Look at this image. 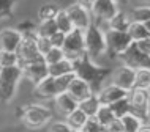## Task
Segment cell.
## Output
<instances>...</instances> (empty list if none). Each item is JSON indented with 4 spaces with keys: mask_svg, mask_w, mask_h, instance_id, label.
Masks as SVG:
<instances>
[{
    "mask_svg": "<svg viewBox=\"0 0 150 132\" xmlns=\"http://www.w3.org/2000/svg\"><path fill=\"white\" fill-rule=\"evenodd\" d=\"M54 109H55V112L59 113V117H62V118H65V117H68V115L71 113L73 110H76L79 107V102L76 101L73 96L68 93V91H65V93H60V94H57L54 99Z\"/></svg>",
    "mask_w": 150,
    "mask_h": 132,
    "instance_id": "cell-15",
    "label": "cell"
},
{
    "mask_svg": "<svg viewBox=\"0 0 150 132\" xmlns=\"http://www.w3.org/2000/svg\"><path fill=\"white\" fill-rule=\"evenodd\" d=\"M149 98H150V91L145 90V88L134 87L133 90H129L128 91V101H129V105H131V112H134L137 115H144Z\"/></svg>",
    "mask_w": 150,
    "mask_h": 132,
    "instance_id": "cell-14",
    "label": "cell"
},
{
    "mask_svg": "<svg viewBox=\"0 0 150 132\" xmlns=\"http://www.w3.org/2000/svg\"><path fill=\"white\" fill-rule=\"evenodd\" d=\"M55 24H57L59 31H63L65 35L70 33V31L74 29V25H73V22H71L70 16H68V13H67V10H60L57 13V16H55Z\"/></svg>",
    "mask_w": 150,
    "mask_h": 132,
    "instance_id": "cell-25",
    "label": "cell"
},
{
    "mask_svg": "<svg viewBox=\"0 0 150 132\" xmlns=\"http://www.w3.org/2000/svg\"><path fill=\"white\" fill-rule=\"evenodd\" d=\"M96 96H98L100 102L104 104V105H111L120 99L127 98L128 96V91H125L123 88L114 85V83H108L106 87H101L98 91H95Z\"/></svg>",
    "mask_w": 150,
    "mask_h": 132,
    "instance_id": "cell-13",
    "label": "cell"
},
{
    "mask_svg": "<svg viewBox=\"0 0 150 132\" xmlns=\"http://www.w3.org/2000/svg\"><path fill=\"white\" fill-rule=\"evenodd\" d=\"M47 132H73L71 127L67 124L65 119H59V121H51V126Z\"/></svg>",
    "mask_w": 150,
    "mask_h": 132,
    "instance_id": "cell-35",
    "label": "cell"
},
{
    "mask_svg": "<svg viewBox=\"0 0 150 132\" xmlns=\"http://www.w3.org/2000/svg\"><path fill=\"white\" fill-rule=\"evenodd\" d=\"M101 131H103V126L95 117H88L86 124L81 129V132H101Z\"/></svg>",
    "mask_w": 150,
    "mask_h": 132,
    "instance_id": "cell-34",
    "label": "cell"
},
{
    "mask_svg": "<svg viewBox=\"0 0 150 132\" xmlns=\"http://www.w3.org/2000/svg\"><path fill=\"white\" fill-rule=\"evenodd\" d=\"M101 132H109V131L106 129V127H103V131H101Z\"/></svg>",
    "mask_w": 150,
    "mask_h": 132,
    "instance_id": "cell-45",
    "label": "cell"
},
{
    "mask_svg": "<svg viewBox=\"0 0 150 132\" xmlns=\"http://www.w3.org/2000/svg\"><path fill=\"white\" fill-rule=\"evenodd\" d=\"M144 24H145V27H147V30H149V33H150V19H149L147 22H144Z\"/></svg>",
    "mask_w": 150,
    "mask_h": 132,
    "instance_id": "cell-43",
    "label": "cell"
},
{
    "mask_svg": "<svg viewBox=\"0 0 150 132\" xmlns=\"http://www.w3.org/2000/svg\"><path fill=\"white\" fill-rule=\"evenodd\" d=\"M36 36H38L36 29L29 31V33H24V38L18 47V55H19V60H21V65L43 58V55L38 50V46H36Z\"/></svg>",
    "mask_w": 150,
    "mask_h": 132,
    "instance_id": "cell-6",
    "label": "cell"
},
{
    "mask_svg": "<svg viewBox=\"0 0 150 132\" xmlns=\"http://www.w3.org/2000/svg\"><path fill=\"white\" fill-rule=\"evenodd\" d=\"M137 132H150V123H144V124L139 127Z\"/></svg>",
    "mask_w": 150,
    "mask_h": 132,
    "instance_id": "cell-41",
    "label": "cell"
},
{
    "mask_svg": "<svg viewBox=\"0 0 150 132\" xmlns=\"http://www.w3.org/2000/svg\"><path fill=\"white\" fill-rule=\"evenodd\" d=\"M2 69H3V68H2V65H0V73H2Z\"/></svg>",
    "mask_w": 150,
    "mask_h": 132,
    "instance_id": "cell-46",
    "label": "cell"
},
{
    "mask_svg": "<svg viewBox=\"0 0 150 132\" xmlns=\"http://www.w3.org/2000/svg\"><path fill=\"white\" fill-rule=\"evenodd\" d=\"M117 2H122V0H117Z\"/></svg>",
    "mask_w": 150,
    "mask_h": 132,
    "instance_id": "cell-48",
    "label": "cell"
},
{
    "mask_svg": "<svg viewBox=\"0 0 150 132\" xmlns=\"http://www.w3.org/2000/svg\"><path fill=\"white\" fill-rule=\"evenodd\" d=\"M0 65H2V68H10V66L21 65V60H19L18 52L0 49Z\"/></svg>",
    "mask_w": 150,
    "mask_h": 132,
    "instance_id": "cell-29",
    "label": "cell"
},
{
    "mask_svg": "<svg viewBox=\"0 0 150 132\" xmlns=\"http://www.w3.org/2000/svg\"><path fill=\"white\" fill-rule=\"evenodd\" d=\"M63 119L67 121V124L71 127V131H81V129H82V126L86 124V121L88 119V117L78 107V109L73 110L71 113L68 115V117H65Z\"/></svg>",
    "mask_w": 150,
    "mask_h": 132,
    "instance_id": "cell-20",
    "label": "cell"
},
{
    "mask_svg": "<svg viewBox=\"0 0 150 132\" xmlns=\"http://www.w3.org/2000/svg\"><path fill=\"white\" fill-rule=\"evenodd\" d=\"M63 41H65V33L63 31H55V33L51 36V44L55 46V47H62Z\"/></svg>",
    "mask_w": 150,
    "mask_h": 132,
    "instance_id": "cell-38",
    "label": "cell"
},
{
    "mask_svg": "<svg viewBox=\"0 0 150 132\" xmlns=\"http://www.w3.org/2000/svg\"><path fill=\"white\" fill-rule=\"evenodd\" d=\"M120 58L125 65L133 66L134 69H139V68H150V57L137 50L134 43H133V46L129 47L123 55H120Z\"/></svg>",
    "mask_w": 150,
    "mask_h": 132,
    "instance_id": "cell-16",
    "label": "cell"
},
{
    "mask_svg": "<svg viewBox=\"0 0 150 132\" xmlns=\"http://www.w3.org/2000/svg\"><path fill=\"white\" fill-rule=\"evenodd\" d=\"M21 66L24 71V77L27 80H30L33 85L40 83L43 79H46L49 75V66L44 61V58L35 60V61H30V63H24Z\"/></svg>",
    "mask_w": 150,
    "mask_h": 132,
    "instance_id": "cell-10",
    "label": "cell"
},
{
    "mask_svg": "<svg viewBox=\"0 0 150 132\" xmlns=\"http://www.w3.org/2000/svg\"><path fill=\"white\" fill-rule=\"evenodd\" d=\"M62 10L55 2H46L38 8V21H47V19H55L57 13Z\"/></svg>",
    "mask_w": 150,
    "mask_h": 132,
    "instance_id": "cell-23",
    "label": "cell"
},
{
    "mask_svg": "<svg viewBox=\"0 0 150 132\" xmlns=\"http://www.w3.org/2000/svg\"><path fill=\"white\" fill-rule=\"evenodd\" d=\"M67 91H68V93H70L78 102L84 101V99H87L88 96H92L93 93H95L92 83L88 82V80H86L84 77L78 75V74H76L74 79L71 80V83H70V87H68Z\"/></svg>",
    "mask_w": 150,
    "mask_h": 132,
    "instance_id": "cell-11",
    "label": "cell"
},
{
    "mask_svg": "<svg viewBox=\"0 0 150 132\" xmlns=\"http://www.w3.org/2000/svg\"><path fill=\"white\" fill-rule=\"evenodd\" d=\"M141 3H144V5H150V0H139Z\"/></svg>",
    "mask_w": 150,
    "mask_h": 132,
    "instance_id": "cell-44",
    "label": "cell"
},
{
    "mask_svg": "<svg viewBox=\"0 0 150 132\" xmlns=\"http://www.w3.org/2000/svg\"><path fill=\"white\" fill-rule=\"evenodd\" d=\"M59 31L57 24H55V19H47V21H38V25H36V33L38 36H46L51 38L52 35Z\"/></svg>",
    "mask_w": 150,
    "mask_h": 132,
    "instance_id": "cell-24",
    "label": "cell"
},
{
    "mask_svg": "<svg viewBox=\"0 0 150 132\" xmlns=\"http://www.w3.org/2000/svg\"><path fill=\"white\" fill-rule=\"evenodd\" d=\"M43 58H44V61H46L47 65H54V63H57V61H60V60H63V58H67V57H65L62 47L52 46L51 49L43 55Z\"/></svg>",
    "mask_w": 150,
    "mask_h": 132,
    "instance_id": "cell-31",
    "label": "cell"
},
{
    "mask_svg": "<svg viewBox=\"0 0 150 132\" xmlns=\"http://www.w3.org/2000/svg\"><path fill=\"white\" fill-rule=\"evenodd\" d=\"M74 75H76V73H70V74H63V75H57L55 77V87L59 90V94L65 93L68 90V87H70L71 80L74 79Z\"/></svg>",
    "mask_w": 150,
    "mask_h": 132,
    "instance_id": "cell-33",
    "label": "cell"
},
{
    "mask_svg": "<svg viewBox=\"0 0 150 132\" xmlns=\"http://www.w3.org/2000/svg\"><path fill=\"white\" fill-rule=\"evenodd\" d=\"M134 87L145 88V90L150 88V68H139V69H136Z\"/></svg>",
    "mask_w": 150,
    "mask_h": 132,
    "instance_id": "cell-30",
    "label": "cell"
},
{
    "mask_svg": "<svg viewBox=\"0 0 150 132\" xmlns=\"http://www.w3.org/2000/svg\"><path fill=\"white\" fill-rule=\"evenodd\" d=\"M36 46H38L40 54L44 55V54H46V52L52 47L51 38H46V36H36Z\"/></svg>",
    "mask_w": 150,
    "mask_h": 132,
    "instance_id": "cell-36",
    "label": "cell"
},
{
    "mask_svg": "<svg viewBox=\"0 0 150 132\" xmlns=\"http://www.w3.org/2000/svg\"><path fill=\"white\" fill-rule=\"evenodd\" d=\"M47 66H49V75H54V77L63 75V74H70V73H76L74 61H71L68 58H63L60 61L54 63V65H47Z\"/></svg>",
    "mask_w": 150,
    "mask_h": 132,
    "instance_id": "cell-19",
    "label": "cell"
},
{
    "mask_svg": "<svg viewBox=\"0 0 150 132\" xmlns=\"http://www.w3.org/2000/svg\"><path fill=\"white\" fill-rule=\"evenodd\" d=\"M63 54L71 61H78L86 55V33L84 30L73 29L70 33L65 35L63 41Z\"/></svg>",
    "mask_w": 150,
    "mask_h": 132,
    "instance_id": "cell-4",
    "label": "cell"
},
{
    "mask_svg": "<svg viewBox=\"0 0 150 132\" xmlns=\"http://www.w3.org/2000/svg\"><path fill=\"white\" fill-rule=\"evenodd\" d=\"M24 79V71L21 65L3 68L0 73V102L10 104L16 98L19 83Z\"/></svg>",
    "mask_w": 150,
    "mask_h": 132,
    "instance_id": "cell-2",
    "label": "cell"
},
{
    "mask_svg": "<svg viewBox=\"0 0 150 132\" xmlns=\"http://www.w3.org/2000/svg\"><path fill=\"white\" fill-rule=\"evenodd\" d=\"M131 19H129V14L128 13H123V11H119L111 21L108 22V27L111 29H117V30H127Z\"/></svg>",
    "mask_w": 150,
    "mask_h": 132,
    "instance_id": "cell-26",
    "label": "cell"
},
{
    "mask_svg": "<svg viewBox=\"0 0 150 132\" xmlns=\"http://www.w3.org/2000/svg\"><path fill=\"white\" fill-rule=\"evenodd\" d=\"M73 132H81V131H73Z\"/></svg>",
    "mask_w": 150,
    "mask_h": 132,
    "instance_id": "cell-47",
    "label": "cell"
},
{
    "mask_svg": "<svg viewBox=\"0 0 150 132\" xmlns=\"http://www.w3.org/2000/svg\"><path fill=\"white\" fill-rule=\"evenodd\" d=\"M144 117L147 118V121L150 123V98L147 101V105H145V110H144Z\"/></svg>",
    "mask_w": 150,
    "mask_h": 132,
    "instance_id": "cell-40",
    "label": "cell"
},
{
    "mask_svg": "<svg viewBox=\"0 0 150 132\" xmlns=\"http://www.w3.org/2000/svg\"><path fill=\"white\" fill-rule=\"evenodd\" d=\"M106 33V43H108V52H111L112 55H123L129 47L133 46V39L128 35L127 30H117V29H111L106 27L104 29Z\"/></svg>",
    "mask_w": 150,
    "mask_h": 132,
    "instance_id": "cell-5",
    "label": "cell"
},
{
    "mask_svg": "<svg viewBox=\"0 0 150 132\" xmlns=\"http://www.w3.org/2000/svg\"><path fill=\"white\" fill-rule=\"evenodd\" d=\"M76 2H79V3H82V5H86V6L90 8V6L93 5V2H95V0H76Z\"/></svg>",
    "mask_w": 150,
    "mask_h": 132,
    "instance_id": "cell-42",
    "label": "cell"
},
{
    "mask_svg": "<svg viewBox=\"0 0 150 132\" xmlns=\"http://www.w3.org/2000/svg\"><path fill=\"white\" fill-rule=\"evenodd\" d=\"M106 129L109 132H123V126H122L120 118H115L112 123H109V124L106 126Z\"/></svg>",
    "mask_w": 150,
    "mask_h": 132,
    "instance_id": "cell-39",
    "label": "cell"
},
{
    "mask_svg": "<svg viewBox=\"0 0 150 132\" xmlns=\"http://www.w3.org/2000/svg\"><path fill=\"white\" fill-rule=\"evenodd\" d=\"M36 99H54L59 94V90L55 87V77L54 75H47L46 79H43L40 83L35 85V91H33Z\"/></svg>",
    "mask_w": 150,
    "mask_h": 132,
    "instance_id": "cell-17",
    "label": "cell"
},
{
    "mask_svg": "<svg viewBox=\"0 0 150 132\" xmlns=\"http://www.w3.org/2000/svg\"><path fill=\"white\" fill-rule=\"evenodd\" d=\"M100 105H101V102H100L96 93H93L92 96H88L87 99H84V101L79 102V109L82 110L87 117H95L96 112L100 109Z\"/></svg>",
    "mask_w": 150,
    "mask_h": 132,
    "instance_id": "cell-22",
    "label": "cell"
},
{
    "mask_svg": "<svg viewBox=\"0 0 150 132\" xmlns=\"http://www.w3.org/2000/svg\"><path fill=\"white\" fill-rule=\"evenodd\" d=\"M84 33H86V57L93 63H98L108 52L104 29L93 22Z\"/></svg>",
    "mask_w": 150,
    "mask_h": 132,
    "instance_id": "cell-1",
    "label": "cell"
},
{
    "mask_svg": "<svg viewBox=\"0 0 150 132\" xmlns=\"http://www.w3.org/2000/svg\"><path fill=\"white\" fill-rule=\"evenodd\" d=\"M149 91H150V88H149Z\"/></svg>",
    "mask_w": 150,
    "mask_h": 132,
    "instance_id": "cell-49",
    "label": "cell"
},
{
    "mask_svg": "<svg viewBox=\"0 0 150 132\" xmlns=\"http://www.w3.org/2000/svg\"><path fill=\"white\" fill-rule=\"evenodd\" d=\"M95 118L101 123V126L106 127L109 123H112L117 117L114 115V112H112L111 105H104V104H101L98 112H96V115H95Z\"/></svg>",
    "mask_w": 150,
    "mask_h": 132,
    "instance_id": "cell-27",
    "label": "cell"
},
{
    "mask_svg": "<svg viewBox=\"0 0 150 132\" xmlns=\"http://www.w3.org/2000/svg\"><path fill=\"white\" fill-rule=\"evenodd\" d=\"M24 38V33L19 29L6 27L0 30V49L18 52V47Z\"/></svg>",
    "mask_w": 150,
    "mask_h": 132,
    "instance_id": "cell-12",
    "label": "cell"
},
{
    "mask_svg": "<svg viewBox=\"0 0 150 132\" xmlns=\"http://www.w3.org/2000/svg\"><path fill=\"white\" fill-rule=\"evenodd\" d=\"M111 109L114 112V115L117 118L123 117L125 113H128V112H131V105H129V101H128V96L123 99H120V101H117L114 104H111Z\"/></svg>",
    "mask_w": 150,
    "mask_h": 132,
    "instance_id": "cell-32",
    "label": "cell"
},
{
    "mask_svg": "<svg viewBox=\"0 0 150 132\" xmlns=\"http://www.w3.org/2000/svg\"><path fill=\"white\" fill-rule=\"evenodd\" d=\"M122 126H123V132H137L139 127L144 124V119L141 115L134 113V112H128L123 117H120Z\"/></svg>",
    "mask_w": 150,
    "mask_h": 132,
    "instance_id": "cell-18",
    "label": "cell"
},
{
    "mask_svg": "<svg viewBox=\"0 0 150 132\" xmlns=\"http://www.w3.org/2000/svg\"><path fill=\"white\" fill-rule=\"evenodd\" d=\"M129 19L136 22H147L150 19V5H141V6H134L129 11Z\"/></svg>",
    "mask_w": 150,
    "mask_h": 132,
    "instance_id": "cell-28",
    "label": "cell"
},
{
    "mask_svg": "<svg viewBox=\"0 0 150 132\" xmlns=\"http://www.w3.org/2000/svg\"><path fill=\"white\" fill-rule=\"evenodd\" d=\"M90 11L93 16V22H104L108 25V22L119 13L120 8L117 0H95L90 6Z\"/></svg>",
    "mask_w": 150,
    "mask_h": 132,
    "instance_id": "cell-8",
    "label": "cell"
},
{
    "mask_svg": "<svg viewBox=\"0 0 150 132\" xmlns=\"http://www.w3.org/2000/svg\"><path fill=\"white\" fill-rule=\"evenodd\" d=\"M65 10H67L68 16H70L74 29H79V30L86 31L93 24V16H92L90 8L82 5V3L74 2V3H71L70 6H67Z\"/></svg>",
    "mask_w": 150,
    "mask_h": 132,
    "instance_id": "cell-7",
    "label": "cell"
},
{
    "mask_svg": "<svg viewBox=\"0 0 150 132\" xmlns=\"http://www.w3.org/2000/svg\"><path fill=\"white\" fill-rule=\"evenodd\" d=\"M127 31H128L129 36H131L133 43H136V41H139V39H144V38L150 36V33H149V30H147V27H145L144 22L131 21V22H129V25H128V29H127Z\"/></svg>",
    "mask_w": 150,
    "mask_h": 132,
    "instance_id": "cell-21",
    "label": "cell"
},
{
    "mask_svg": "<svg viewBox=\"0 0 150 132\" xmlns=\"http://www.w3.org/2000/svg\"><path fill=\"white\" fill-rule=\"evenodd\" d=\"M52 110L47 109L43 104H30L22 110V123L30 129H40V127L46 126L52 119Z\"/></svg>",
    "mask_w": 150,
    "mask_h": 132,
    "instance_id": "cell-3",
    "label": "cell"
},
{
    "mask_svg": "<svg viewBox=\"0 0 150 132\" xmlns=\"http://www.w3.org/2000/svg\"><path fill=\"white\" fill-rule=\"evenodd\" d=\"M134 80H136V69L129 65H120L115 68L114 73L111 75V83L123 88L125 91H129L134 88Z\"/></svg>",
    "mask_w": 150,
    "mask_h": 132,
    "instance_id": "cell-9",
    "label": "cell"
},
{
    "mask_svg": "<svg viewBox=\"0 0 150 132\" xmlns=\"http://www.w3.org/2000/svg\"><path fill=\"white\" fill-rule=\"evenodd\" d=\"M134 46H136V49L139 52H142V54H145V55H149V57H150V36L136 41Z\"/></svg>",
    "mask_w": 150,
    "mask_h": 132,
    "instance_id": "cell-37",
    "label": "cell"
}]
</instances>
